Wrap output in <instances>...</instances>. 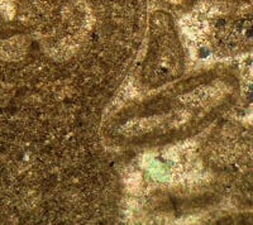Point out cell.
<instances>
[{
    "mask_svg": "<svg viewBox=\"0 0 253 225\" xmlns=\"http://www.w3.org/2000/svg\"><path fill=\"white\" fill-rule=\"evenodd\" d=\"M166 4L170 5H191L194 3L202 1V0H162ZM213 1H220V3H228V4H253V0H213Z\"/></svg>",
    "mask_w": 253,
    "mask_h": 225,
    "instance_id": "obj_1",
    "label": "cell"
}]
</instances>
